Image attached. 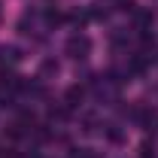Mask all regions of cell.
Segmentation results:
<instances>
[{
    "label": "cell",
    "instance_id": "obj_1",
    "mask_svg": "<svg viewBox=\"0 0 158 158\" xmlns=\"http://www.w3.org/2000/svg\"><path fill=\"white\" fill-rule=\"evenodd\" d=\"M67 52H70L73 58H82V55L88 52V40L85 37H70L67 40Z\"/></svg>",
    "mask_w": 158,
    "mask_h": 158
},
{
    "label": "cell",
    "instance_id": "obj_2",
    "mask_svg": "<svg viewBox=\"0 0 158 158\" xmlns=\"http://www.w3.org/2000/svg\"><path fill=\"white\" fill-rule=\"evenodd\" d=\"M76 100H82V88H79V85H73V88L67 91V103H70V106H76Z\"/></svg>",
    "mask_w": 158,
    "mask_h": 158
},
{
    "label": "cell",
    "instance_id": "obj_3",
    "mask_svg": "<svg viewBox=\"0 0 158 158\" xmlns=\"http://www.w3.org/2000/svg\"><path fill=\"white\" fill-rule=\"evenodd\" d=\"M73 158H98V155H94L91 149H76V152H73Z\"/></svg>",
    "mask_w": 158,
    "mask_h": 158
}]
</instances>
